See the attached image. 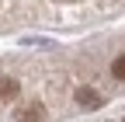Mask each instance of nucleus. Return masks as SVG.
I'll list each match as a JSON object with an SVG mask.
<instances>
[{
	"label": "nucleus",
	"mask_w": 125,
	"mask_h": 122,
	"mask_svg": "<svg viewBox=\"0 0 125 122\" xmlns=\"http://www.w3.org/2000/svg\"><path fill=\"white\" fill-rule=\"evenodd\" d=\"M76 105H80V108H97V105H101V94L94 87H80V91H76Z\"/></svg>",
	"instance_id": "1"
},
{
	"label": "nucleus",
	"mask_w": 125,
	"mask_h": 122,
	"mask_svg": "<svg viewBox=\"0 0 125 122\" xmlns=\"http://www.w3.org/2000/svg\"><path fill=\"white\" fill-rule=\"evenodd\" d=\"M42 119H45L42 105H24V108H18V122H42Z\"/></svg>",
	"instance_id": "2"
},
{
	"label": "nucleus",
	"mask_w": 125,
	"mask_h": 122,
	"mask_svg": "<svg viewBox=\"0 0 125 122\" xmlns=\"http://www.w3.org/2000/svg\"><path fill=\"white\" fill-rule=\"evenodd\" d=\"M0 98H18V80L14 77H0Z\"/></svg>",
	"instance_id": "3"
},
{
	"label": "nucleus",
	"mask_w": 125,
	"mask_h": 122,
	"mask_svg": "<svg viewBox=\"0 0 125 122\" xmlns=\"http://www.w3.org/2000/svg\"><path fill=\"white\" fill-rule=\"evenodd\" d=\"M111 73H115L118 80H125V56H118L115 63H111Z\"/></svg>",
	"instance_id": "4"
}]
</instances>
